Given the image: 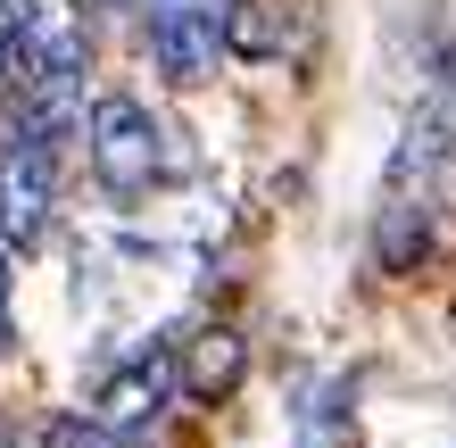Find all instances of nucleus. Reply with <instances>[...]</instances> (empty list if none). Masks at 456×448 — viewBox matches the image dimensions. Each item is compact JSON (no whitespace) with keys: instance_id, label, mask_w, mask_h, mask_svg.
<instances>
[{"instance_id":"nucleus-1","label":"nucleus","mask_w":456,"mask_h":448,"mask_svg":"<svg viewBox=\"0 0 456 448\" xmlns=\"http://www.w3.org/2000/svg\"><path fill=\"white\" fill-rule=\"evenodd\" d=\"M84 150H92V175L109 183L117 200H142L150 183L167 175V134H158V117H150L133 92H109V100H92Z\"/></svg>"},{"instance_id":"nucleus-2","label":"nucleus","mask_w":456,"mask_h":448,"mask_svg":"<svg viewBox=\"0 0 456 448\" xmlns=\"http://www.w3.org/2000/svg\"><path fill=\"white\" fill-rule=\"evenodd\" d=\"M456 158V59L432 92L415 100V117H407V134H398L390 150V175H382V208H432V183L440 167Z\"/></svg>"},{"instance_id":"nucleus-3","label":"nucleus","mask_w":456,"mask_h":448,"mask_svg":"<svg viewBox=\"0 0 456 448\" xmlns=\"http://www.w3.org/2000/svg\"><path fill=\"white\" fill-rule=\"evenodd\" d=\"M175 407V340H150L142 357H125L109 382L92 390V407H84V424L109 440V448H133L158 415Z\"/></svg>"},{"instance_id":"nucleus-4","label":"nucleus","mask_w":456,"mask_h":448,"mask_svg":"<svg viewBox=\"0 0 456 448\" xmlns=\"http://www.w3.org/2000/svg\"><path fill=\"white\" fill-rule=\"evenodd\" d=\"M92 25L84 0H17V67L25 84H84Z\"/></svg>"},{"instance_id":"nucleus-5","label":"nucleus","mask_w":456,"mask_h":448,"mask_svg":"<svg viewBox=\"0 0 456 448\" xmlns=\"http://www.w3.org/2000/svg\"><path fill=\"white\" fill-rule=\"evenodd\" d=\"M50 208H59V158L9 142V158H0V241L34 249L42 224H50Z\"/></svg>"},{"instance_id":"nucleus-6","label":"nucleus","mask_w":456,"mask_h":448,"mask_svg":"<svg viewBox=\"0 0 456 448\" xmlns=\"http://www.w3.org/2000/svg\"><path fill=\"white\" fill-rule=\"evenodd\" d=\"M240 365H249V349H240L232 324H208L191 340H175V390H191L200 407H216L240 390Z\"/></svg>"},{"instance_id":"nucleus-7","label":"nucleus","mask_w":456,"mask_h":448,"mask_svg":"<svg viewBox=\"0 0 456 448\" xmlns=\"http://www.w3.org/2000/svg\"><path fill=\"white\" fill-rule=\"evenodd\" d=\"M224 50L274 59V17H265V0H224Z\"/></svg>"},{"instance_id":"nucleus-8","label":"nucleus","mask_w":456,"mask_h":448,"mask_svg":"<svg viewBox=\"0 0 456 448\" xmlns=\"http://www.w3.org/2000/svg\"><path fill=\"white\" fill-rule=\"evenodd\" d=\"M17 75V0H0V84Z\"/></svg>"},{"instance_id":"nucleus-9","label":"nucleus","mask_w":456,"mask_h":448,"mask_svg":"<svg viewBox=\"0 0 456 448\" xmlns=\"http://www.w3.org/2000/svg\"><path fill=\"white\" fill-rule=\"evenodd\" d=\"M17 340V307H9V241H0V349Z\"/></svg>"},{"instance_id":"nucleus-10","label":"nucleus","mask_w":456,"mask_h":448,"mask_svg":"<svg viewBox=\"0 0 456 448\" xmlns=\"http://www.w3.org/2000/svg\"><path fill=\"white\" fill-rule=\"evenodd\" d=\"M0 448H42V432H17V424H0Z\"/></svg>"}]
</instances>
